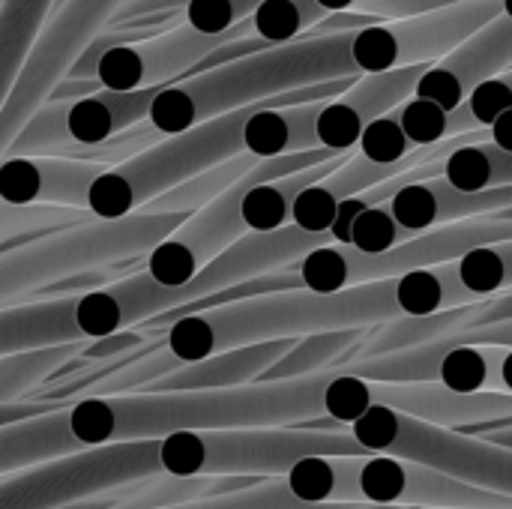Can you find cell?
<instances>
[{
	"label": "cell",
	"mask_w": 512,
	"mask_h": 509,
	"mask_svg": "<svg viewBox=\"0 0 512 509\" xmlns=\"http://www.w3.org/2000/svg\"><path fill=\"white\" fill-rule=\"evenodd\" d=\"M102 90V84L96 81V78H87V81H78V78H63L54 90H51V96H48V102H78V99H84V96H93V93H99Z\"/></svg>",
	"instance_id": "cell-41"
},
{
	"label": "cell",
	"mask_w": 512,
	"mask_h": 509,
	"mask_svg": "<svg viewBox=\"0 0 512 509\" xmlns=\"http://www.w3.org/2000/svg\"><path fill=\"white\" fill-rule=\"evenodd\" d=\"M264 0H192L183 9V24L198 33H225L249 18Z\"/></svg>",
	"instance_id": "cell-38"
},
{
	"label": "cell",
	"mask_w": 512,
	"mask_h": 509,
	"mask_svg": "<svg viewBox=\"0 0 512 509\" xmlns=\"http://www.w3.org/2000/svg\"><path fill=\"white\" fill-rule=\"evenodd\" d=\"M66 114H69V102H45L30 123L24 126V132L15 138V144L9 147L6 159H21V156H57V159H81V153L87 147H78L66 129Z\"/></svg>",
	"instance_id": "cell-32"
},
{
	"label": "cell",
	"mask_w": 512,
	"mask_h": 509,
	"mask_svg": "<svg viewBox=\"0 0 512 509\" xmlns=\"http://www.w3.org/2000/svg\"><path fill=\"white\" fill-rule=\"evenodd\" d=\"M168 509H342V507H318V504H303L297 501L288 486L279 480H261L252 489L234 492V495H222V498H207V501H195V504H183V507Z\"/></svg>",
	"instance_id": "cell-37"
},
{
	"label": "cell",
	"mask_w": 512,
	"mask_h": 509,
	"mask_svg": "<svg viewBox=\"0 0 512 509\" xmlns=\"http://www.w3.org/2000/svg\"><path fill=\"white\" fill-rule=\"evenodd\" d=\"M324 246H339L330 231L306 234L294 225H285L267 234H246L234 246H228L216 261H210L192 282H186V288L192 291V303H195L201 297L243 285L249 279H258L276 270H291L300 258Z\"/></svg>",
	"instance_id": "cell-14"
},
{
	"label": "cell",
	"mask_w": 512,
	"mask_h": 509,
	"mask_svg": "<svg viewBox=\"0 0 512 509\" xmlns=\"http://www.w3.org/2000/svg\"><path fill=\"white\" fill-rule=\"evenodd\" d=\"M237 36H252L249 18H243L237 27L225 33H198L189 24H177L168 33H159L147 42L108 51L99 60L93 78L102 84V90H120V93L168 87L174 81L192 78L198 63L210 51H216L219 45Z\"/></svg>",
	"instance_id": "cell-12"
},
{
	"label": "cell",
	"mask_w": 512,
	"mask_h": 509,
	"mask_svg": "<svg viewBox=\"0 0 512 509\" xmlns=\"http://www.w3.org/2000/svg\"><path fill=\"white\" fill-rule=\"evenodd\" d=\"M57 408H69V402H18V405H0V426L6 423H18L36 414H48Z\"/></svg>",
	"instance_id": "cell-42"
},
{
	"label": "cell",
	"mask_w": 512,
	"mask_h": 509,
	"mask_svg": "<svg viewBox=\"0 0 512 509\" xmlns=\"http://www.w3.org/2000/svg\"><path fill=\"white\" fill-rule=\"evenodd\" d=\"M330 372L297 381H255L228 390L93 396L69 405V432L84 450L162 441L174 432L300 429L324 417Z\"/></svg>",
	"instance_id": "cell-1"
},
{
	"label": "cell",
	"mask_w": 512,
	"mask_h": 509,
	"mask_svg": "<svg viewBox=\"0 0 512 509\" xmlns=\"http://www.w3.org/2000/svg\"><path fill=\"white\" fill-rule=\"evenodd\" d=\"M438 177L459 192L510 189L512 153L492 141H468L438 162Z\"/></svg>",
	"instance_id": "cell-26"
},
{
	"label": "cell",
	"mask_w": 512,
	"mask_h": 509,
	"mask_svg": "<svg viewBox=\"0 0 512 509\" xmlns=\"http://www.w3.org/2000/svg\"><path fill=\"white\" fill-rule=\"evenodd\" d=\"M75 303L78 297H54L0 309V357L84 342L72 318Z\"/></svg>",
	"instance_id": "cell-21"
},
{
	"label": "cell",
	"mask_w": 512,
	"mask_h": 509,
	"mask_svg": "<svg viewBox=\"0 0 512 509\" xmlns=\"http://www.w3.org/2000/svg\"><path fill=\"white\" fill-rule=\"evenodd\" d=\"M57 0H3L0 3V108L18 81L42 27Z\"/></svg>",
	"instance_id": "cell-25"
},
{
	"label": "cell",
	"mask_w": 512,
	"mask_h": 509,
	"mask_svg": "<svg viewBox=\"0 0 512 509\" xmlns=\"http://www.w3.org/2000/svg\"><path fill=\"white\" fill-rule=\"evenodd\" d=\"M393 117L402 129V135L417 147H435V144H444V141H453V138H462V126H459V117L456 111H444L441 105L435 102H426V99H408L402 102L399 108H393Z\"/></svg>",
	"instance_id": "cell-35"
},
{
	"label": "cell",
	"mask_w": 512,
	"mask_h": 509,
	"mask_svg": "<svg viewBox=\"0 0 512 509\" xmlns=\"http://www.w3.org/2000/svg\"><path fill=\"white\" fill-rule=\"evenodd\" d=\"M321 105L324 102L255 111L243 126V153L255 159H279V156L321 150L315 135Z\"/></svg>",
	"instance_id": "cell-23"
},
{
	"label": "cell",
	"mask_w": 512,
	"mask_h": 509,
	"mask_svg": "<svg viewBox=\"0 0 512 509\" xmlns=\"http://www.w3.org/2000/svg\"><path fill=\"white\" fill-rule=\"evenodd\" d=\"M321 9L327 12H357V15H369L384 21H399V18H411V15H426L462 0H315Z\"/></svg>",
	"instance_id": "cell-39"
},
{
	"label": "cell",
	"mask_w": 512,
	"mask_h": 509,
	"mask_svg": "<svg viewBox=\"0 0 512 509\" xmlns=\"http://www.w3.org/2000/svg\"><path fill=\"white\" fill-rule=\"evenodd\" d=\"M342 509H399V507H342Z\"/></svg>",
	"instance_id": "cell-46"
},
{
	"label": "cell",
	"mask_w": 512,
	"mask_h": 509,
	"mask_svg": "<svg viewBox=\"0 0 512 509\" xmlns=\"http://www.w3.org/2000/svg\"><path fill=\"white\" fill-rule=\"evenodd\" d=\"M159 90L162 87L132 90V93L99 90L93 96L69 102L66 129L78 147H99V144L135 129V123H147L150 105Z\"/></svg>",
	"instance_id": "cell-22"
},
{
	"label": "cell",
	"mask_w": 512,
	"mask_h": 509,
	"mask_svg": "<svg viewBox=\"0 0 512 509\" xmlns=\"http://www.w3.org/2000/svg\"><path fill=\"white\" fill-rule=\"evenodd\" d=\"M327 9H321L315 0H264L252 15V33L270 45H288L306 36Z\"/></svg>",
	"instance_id": "cell-33"
},
{
	"label": "cell",
	"mask_w": 512,
	"mask_h": 509,
	"mask_svg": "<svg viewBox=\"0 0 512 509\" xmlns=\"http://www.w3.org/2000/svg\"><path fill=\"white\" fill-rule=\"evenodd\" d=\"M501 15V0H462L426 15L372 24L351 36V63L360 75L432 66Z\"/></svg>",
	"instance_id": "cell-10"
},
{
	"label": "cell",
	"mask_w": 512,
	"mask_h": 509,
	"mask_svg": "<svg viewBox=\"0 0 512 509\" xmlns=\"http://www.w3.org/2000/svg\"><path fill=\"white\" fill-rule=\"evenodd\" d=\"M489 141L501 150H510L512 153V111H507L504 117H498L492 126H489Z\"/></svg>",
	"instance_id": "cell-44"
},
{
	"label": "cell",
	"mask_w": 512,
	"mask_h": 509,
	"mask_svg": "<svg viewBox=\"0 0 512 509\" xmlns=\"http://www.w3.org/2000/svg\"><path fill=\"white\" fill-rule=\"evenodd\" d=\"M87 210H66V207H12L0 201V252L6 246L33 240L39 234H51L78 222H90Z\"/></svg>",
	"instance_id": "cell-34"
},
{
	"label": "cell",
	"mask_w": 512,
	"mask_h": 509,
	"mask_svg": "<svg viewBox=\"0 0 512 509\" xmlns=\"http://www.w3.org/2000/svg\"><path fill=\"white\" fill-rule=\"evenodd\" d=\"M396 318L402 315L393 282L360 285L339 294H312L300 288L246 297L201 315H186L162 330V345L177 363H198L234 348L303 339L312 333L372 330Z\"/></svg>",
	"instance_id": "cell-2"
},
{
	"label": "cell",
	"mask_w": 512,
	"mask_h": 509,
	"mask_svg": "<svg viewBox=\"0 0 512 509\" xmlns=\"http://www.w3.org/2000/svg\"><path fill=\"white\" fill-rule=\"evenodd\" d=\"M501 15H507L512 21V0H501Z\"/></svg>",
	"instance_id": "cell-45"
},
{
	"label": "cell",
	"mask_w": 512,
	"mask_h": 509,
	"mask_svg": "<svg viewBox=\"0 0 512 509\" xmlns=\"http://www.w3.org/2000/svg\"><path fill=\"white\" fill-rule=\"evenodd\" d=\"M294 342L297 339H279V342L222 351L198 363H183L180 369L150 384L144 393H195V390H228V387L255 384L282 354L294 348Z\"/></svg>",
	"instance_id": "cell-19"
},
{
	"label": "cell",
	"mask_w": 512,
	"mask_h": 509,
	"mask_svg": "<svg viewBox=\"0 0 512 509\" xmlns=\"http://www.w3.org/2000/svg\"><path fill=\"white\" fill-rule=\"evenodd\" d=\"M183 219V213L90 219L6 246L0 252V309L36 300L66 276L147 258Z\"/></svg>",
	"instance_id": "cell-4"
},
{
	"label": "cell",
	"mask_w": 512,
	"mask_h": 509,
	"mask_svg": "<svg viewBox=\"0 0 512 509\" xmlns=\"http://www.w3.org/2000/svg\"><path fill=\"white\" fill-rule=\"evenodd\" d=\"M84 348H87V342H72V345H54V348H42V351L0 357V405L24 402L27 393L39 390V384L51 381Z\"/></svg>",
	"instance_id": "cell-30"
},
{
	"label": "cell",
	"mask_w": 512,
	"mask_h": 509,
	"mask_svg": "<svg viewBox=\"0 0 512 509\" xmlns=\"http://www.w3.org/2000/svg\"><path fill=\"white\" fill-rule=\"evenodd\" d=\"M456 279L471 297V303H483L512 291V240L486 243L453 261Z\"/></svg>",
	"instance_id": "cell-31"
},
{
	"label": "cell",
	"mask_w": 512,
	"mask_h": 509,
	"mask_svg": "<svg viewBox=\"0 0 512 509\" xmlns=\"http://www.w3.org/2000/svg\"><path fill=\"white\" fill-rule=\"evenodd\" d=\"M312 456H369L348 429H231L174 432L159 441V468L168 477H258L279 480Z\"/></svg>",
	"instance_id": "cell-5"
},
{
	"label": "cell",
	"mask_w": 512,
	"mask_h": 509,
	"mask_svg": "<svg viewBox=\"0 0 512 509\" xmlns=\"http://www.w3.org/2000/svg\"><path fill=\"white\" fill-rule=\"evenodd\" d=\"M345 153H330V150H309V153H294V156H279V159H261L240 183H234L225 195L210 201L207 207L189 213L141 264V273H147L156 285L165 288H180L192 282L210 261H216L228 246H234L240 237H246V225L240 216V204L249 189L315 168L321 162H330Z\"/></svg>",
	"instance_id": "cell-7"
},
{
	"label": "cell",
	"mask_w": 512,
	"mask_h": 509,
	"mask_svg": "<svg viewBox=\"0 0 512 509\" xmlns=\"http://www.w3.org/2000/svg\"><path fill=\"white\" fill-rule=\"evenodd\" d=\"M363 336H366V330H336V333L303 336L258 381H297V378H312V375L333 372L360 345Z\"/></svg>",
	"instance_id": "cell-27"
},
{
	"label": "cell",
	"mask_w": 512,
	"mask_h": 509,
	"mask_svg": "<svg viewBox=\"0 0 512 509\" xmlns=\"http://www.w3.org/2000/svg\"><path fill=\"white\" fill-rule=\"evenodd\" d=\"M429 66H408L396 72L360 75L342 96L321 105L315 135L318 147L330 153H354L363 132L402 102L414 96L417 81Z\"/></svg>",
	"instance_id": "cell-13"
},
{
	"label": "cell",
	"mask_w": 512,
	"mask_h": 509,
	"mask_svg": "<svg viewBox=\"0 0 512 509\" xmlns=\"http://www.w3.org/2000/svg\"><path fill=\"white\" fill-rule=\"evenodd\" d=\"M390 282H393V294H396V306L402 318H423V315L471 306V297L459 285L453 264L423 267Z\"/></svg>",
	"instance_id": "cell-28"
},
{
	"label": "cell",
	"mask_w": 512,
	"mask_h": 509,
	"mask_svg": "<svg viewBox=\"0 0 512 509\" xmlns=\"http://www.w3.org/2000/svg\"><path fill=\"white\" fill-rule=\"evenodd\" d=\"M108 171L99 162L21 156L0 162V201L12 207H66L87 210L90 186Z\"/></svg>",
	"instance_id": "cell-17"
},
{
	"label": "cell",
	"mask_w": 512,
	"mask_h": 509,
	"mask_svg": "<svg viewBox=\"0 0 512 509\" xmlns=\"http://www.w3.org/2000/svg\"><path fill=\"white\" fill-rule=\"evenodd\" d=\"M351 36H300L297 42L273 45L237 63L174 81L156 93L147 126L168 138L297 87L360 78L351 63Z\"/></svg>",
	"instance_id": "cell-3"
},
{
	"label": "cell",
	"mask_w": 512,
	"mask_h": 509,
	"mask_svg": "<svg viewBox=\"0 0 512 509\" xmlns=\"http://www.w3.org/2000/svg\"><path fill=\"white\" fill-rule=\"evenodd\" d=\"M192 0H120V6L114 9V15L108 18L105 27H123L129 21L138 18H150V15H168V12H183Z\"/></svg>",
	"instance_id": "cell-40"
},
{
	"label": "cell",
	"mask_w": 512,
	"mask_h": 509,
	"mask_svg": "<svg viewBox=\"0 0 512 509\" xmlns=\"http://www.w3.org/2000/svg\"><path fill=\"white\" fill-rule=\"evenodd\" d=\"M465 435H474L486 444H495V447H504V450H512V423L507 426H480V429H471Z\"/></svg>",
	"instance_id": "cell-43"
},
{
	"label": "cell",
	"mask_w": 512,
	"mask_h": 509,
	"mask_svg": "<svg viewBox=\"0 0 512 509\" xmlns=\"http://www.w3.org/2000/svg\"><path fill=\"white\" fill-rule=\"evenodd\" d=\"M0 3H3V0H0Z\"/></svg>",
	"instance_id": "cell-47"
},
{
	"label": "cell",
	"mask_w": 512,
	"mask_h": 509,
	"mask_svg": "<svg viewBox=\"0 0 512 509\" xmlns=\"http://www.w3.org/2000/svg\"><path fill=\"white\" fill-rule=\"evenodd\" d=\"M348 159H351V153L336 156V159L321 162L315 168H306V171H297V174H288V177H279V180H270V183H261V186L249 189L246 198H243V204H240V216H243L246 231L249 234H267V231H279V228L291 225V210H294V201L300 198V192L309 189L312 183L324 180L336 168H342Z\"/></svg>",
	"instance_id": "cell-24"
},
{
	"label": "cell",
	"mask_w": 512,
	"mask_h": 509,
	"mask_svg": "<svg viewBox=\"0 0 512 509\" xmlns=\"http://www.w3.org/2000/svg\"><path fill=\"white\" fill-rule=\"evenodd\" d=\"M162 474L159 441L84 450L0 480V509H57Z\"/></svg>",
	"instance_id": "cell-8"
},
{
	"label": "cell",
	"mask_w": 512,
	"mask_h": 509,
	"mask_svg": "<svg viewBox=\"0 0 512 509\" xmlns=\"http://www.w3.org/2000/svg\"><path fill=\"white\" fill-rule=\"evenodd\" d=\"M192 303L186 285L165 288L156 285L147 273H129L102 291H90L75 303V330L84 342H96L123 330H135L156 315H168Z\"/></svg>",
	"instance_id": "cell-16"
},
{
	"label": "cell",
	"mask_w": 512,
	"mask_h": 509,
	"mask_svg": "<svg viewBox=\"0 0 512 509\" xmlns=\"http://www.w3.org/2000/svg\"><path fill=\"white\" fill-rule=\"evenodd\" d=\"M78 453L84 447L69 432V408L0 426V480Z\"/></svg>",
	"instance_id": "cell-20"
},
{
	"label": "cell",
	"mask_w": 512,
	"mask_h": 509,
	"mask_svg": "<svg viewBox=\"0 0 512 509\" xmlns=\"http://www.w3.org/2000/svg\"><path fill=\"white\" fill-rule=\"evenodd\" d=\"M360 507L512 509V498L468 486L429 465L396 456H360L354 468Z\"/></svg>",
	"instance_id": "cell-11"
},
{
	"label": "cell",
	"mask_w": 512,
	"mask_h": 509,
	"mask_svg": "<svg viewBox=\"0 0 512 509\" xmlns=\"http://www.w3.org/2000/svg\"><path fill=\"white\" fill-rule=\"evenodd\" d=\"M120 0H57L48 24L42 27L18 81L0 108V162L30 117L48 102L51 90L69 75L87 42L108 24Z\"/></svg>",
	"instance_id": "cell-9"
},
{
	"label": "cell",
	"mask_w": 512,
	"mask_h": 509,
	"mask_svg": "<svg viewBox=\"0 0 512 509\" xmlns=\"http://www.w3.org/2000/svg\"><path fill=\"white\" fill-rule=\"evenodd\" d=\"M465 135L489 129L498 117L512 111V69L480 84L459 108H453Z\"/></svg>",
	"instance_id": "cell-36"
},
{
	"label": "cell",
	"mask_w": 512,
	"mask_h": 509,
	"mask_svg": "<svg viewBox=\"0 0 512 509\" xmlns=\"http://www.w3.org/2000/svg\"><path fill=\"white\" fill-rule=\"evenodd\" d=\"M261 159L243 153V156H234L228 162H219L201 174H195L192 180L168 189L165 195H159L156 201H150L141 213H153V216H162V213H195L201 207H207L210 201H216L219 195H225L234 183H240Z\"/></svg>",
	"instance_id": "cell-29"
},
{
	"label": "cell",
	"mask_w": 512,
	"mask_h": 509,
	"mask_svg": "<svg viewBox=\"0 0 512 509\" xmlns=\"http://www.w3.org/2000/svg\"><path fill=\"white\" fill-rule=\"evenodd\" d=\"M507 69H512V21L507 15H498L447 57L432 63L417 81L414 99H426L444 111H453L480 84Z\"/></svg>",
	"instance_id": "cell-15"
},
{
	"label": "cell",
	"mask_w": 512,
	"mask_h": 509,
	"mask_svg": "<svg viewBox=\"0 0 512 509\" xmlns=\"http://www.w3.org/2000/svg\"><path fill=\"white\" fill-rule=\"evenodd\" d=\"M504 240H512V210L435 228L429 234H420L378 255L357 252L354 246H324L300 258L291 270L297 273L303 291L339 294V291H351L360 285L390 282L423 267L453 264L456 258H462L465 252L477 246L504 243Z\"/></svg>",
	"instance_id": "cell-6"
},
{
	"label": "cell",
	"mask_w": 512,
	"mask_h": 509,
	"mask_svg": "<svg viewBox=\"0 0 512 509\" xmlns=\"http://www.w3.org/2000/svg\"><path fill=\"white\" fill-rule=\"evenodd\" d=\"M387 216L408 234H429L444 225H456L465 219L489 216L512 210L510 189H492V192H459L441 177L429 180H411L405 183L387 204Z\"/></svg>",
	"instance_id": "cell-18"
}]
</instances>
